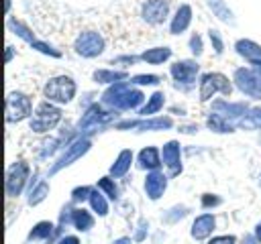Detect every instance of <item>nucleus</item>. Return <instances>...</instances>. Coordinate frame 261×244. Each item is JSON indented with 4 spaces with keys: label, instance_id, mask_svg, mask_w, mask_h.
<instances>
[{
    "label": "nucleus",
    "instance_id": "bb28decb",
    "mask_svg": "<svg viewBox=\"0 0 261 244\" xmlns=\"http://www.w3.org/2000/svg\"><path fill=\"white\" fill-rule=\"evenodd\" d=\"M6 28L14 35V37H18L20 41H24L27 45H31V43H35L37 41V35L33 33V28L24 22V20H20V18H16V16H6Z\"/></svg>",
    "mask_w": 261,
    "mask_h": 244
},
{
    "label": "nucleus",
    "instance_id": "f704fd0d",
    "mask_svg": "<svg viewBox=\"0 0 261 244\" xmlns=\"http://www.w3.org/2000/svg\"><path fill=\"white\" fill-rule=\"evenodd\" d=\"M29 47L35 49V51H39V53H43V55H47V57H53V59H59V57L63 55L55 45H51V43H47V41H43V39H37V41L31 43Z\"/></svg>",
    "mask_w": 261,
    "mask_h": 244
},
{
    "label": "nucleus",
    "instance_id": "3c124183",
    "mask_svg": "<svg viewBox=\"0 0 261 244\" xmlns=\"http://www.w3.org/2000/svg\"><path fill=\"white\" fill-rule=\"evenodd\" d=\"M259 185H261V175H259Z\"/></svg>",
    "mask_w": 261,
    "mask_h": 244
},
{
    "label": "nucleus",
    "instance_id": "a19ab883",
    "mask_svg": "<svg viewBox=\"0 0 261 244\" xmlns=\"http://www.w3.org/2000/svg\"><path fill=\"white\" fill-rule=\"evenodd\" d=\"M147 236H149V220L141 218L139 224H137V230H135V234H133V240H135V242H145Z\"/></svg>",
    "mask_w": 261,
    "mask_h": 244
},
{
    "label": "nucleus",
    "instance_id": "09e8293b",
    "mask_svg": "<svg viewBox=\"0 0 261 244\" xmlns=\"http://www.w3.org/2000/svg\"><path fill=\"white\" fill-rule=\"evenodd\" d=\"M253 234H255V238H257V240H259V244H261V222H257V224H255Z\"/></svg>",
    "mask_w": 261,
    "mask_h": 244
},
{
    "label": "nucleus",
    "instance_id": "393cba45",
    "mask_svg": "<svg viewBox=\"0 0 261 244\" xmlns=\"http://www.w3.org/2000/svg\"><path fill=\"white\" fill-rule=\"evenodd\" d=\"M139 57H141V63H147V65H163V63H167L173 57V49L167 47V45H157V47H149V49L141 51Z\"/></svg>",
    "mask_w": 261,
    "mask_h": 244
},
{
    "label": "nucleus",
    "instance_id": "79ce46f5",
    "mask_svg": "<svg viewBox=\"0 0 261 244\" xmlns=\"http://www.w3.org/2000/svg\"><path fill=\"white\" fill-rule=\"evenodd\" d=\"M206 244H239V238L234 234H216L206 240Z\"/></svg>",
    "mask_w": 261,
    "mask_h": 244
},
{
    "label": "nucleus",
    "instance_id": "de8ad7c7",
    "mask_svg": "<svg viewBox=\"0 0 261 244\" xmlns=\"http://www.w3.org/2000/svg\"><path fill=\"white\" fill-rule=\"evenodd\" d=\"M14 53H16V49H14V45H6V63H10L12 59H14Z\"/></svg>",
    "mask_w": 261,
    "mask_h": 244
},
{
    "label": "nucleus",
    "instance_id": "20e7f679",
    "mask_svg": "<svg viewBox=\"0 0 261 244\" xmlns=\"http://www.w3.org/2000/svg\"><path fill=\"white\" fill-rule=\"evenodd\" d=\"M77 96V81L71 75H53L43 85V98L57 106H67Z\"/></svg>",
    "mask_w": 261,
    "mask_h": 244
},
{
    "label": "nucleus",
    "instance_id": "72a5a7b5",
    "mask_svg": "<svg viewBox=\"0 0 261 244\" xmlns=\"http://www.w3.org/2000/svg\"><path fill=\"white\" fill-rule=\"evenodd\" d=\"M128 81L143 89V87H157L163 81V77L157 73H137V75H130Z\"/></svg>",
    "mask_w": 261,
    "mask_h": 244
},
{
    "label": "nucleus",
    "instance_id": "0eeeda50",
    "mask_svg": "<svg viewBox=\"0 0 261 244\" xmlns=\"http://www.w3.org/2000/svg\"><path fill=\"white\" fill-rule=\"evenodd\" d=\"M31 165L24 159H16L8 165L6 169V179H4V191L8 199H16L22 193H27L29 183H31Z\"/></svg>",
    "mask_w": 261,
    "mask_h": 244
},
{
    "label": "nucleus",
    "instance_id": "c85d7f7f",
    "mask_svg": "<svg viewBox=\"0 0 261 244\" xmlns=\"http://www.w3.org/2000/svg\"><path fill=\"white\" fill-rule=\"evenodd\" d=\"M55 232V222L51 220H41L33 224V228L27 234V242H49Z\"/></svg>",
    "mask_w": 261,
    "mask_h": 244
},
{
    "label": "nucleus",
    "instance_id": "9d476101",
    "mask_svg": "<svg viewBox=\"0 0 261 244\" xmlns=\"http://www.w3.org/2000/svg\"><path fill=\"white\" fill-rule=\"evenodd\" d=\"M35 108L33 98L27 92L12 89L6 94V122L8 124H20L24 120H31Z\"/></svg>",
    "mask_w": 261,
    "mask_h": 244
},
{
    "label": "nucleus",
    "instance_id": "c9c22d12",
    "mask_svg": "<svg viewBox=\"0 0 261 244\" xmlns=\"http://www.w3.org/2000/svg\"><path fill=\"white\" fill-rule=\"evenodd\" d=\"M92 189H94V185H77V187H73L71 193H69V201H73L75 205H82L84 201L90 199Z\"/></svg>",
    "mask_w": 261,
    "mask_h": 244
},
{
    "label": "nucleus",
    "instance_id": "39448f33",
    "mask_svg": "<svg viewBox=\"0 0 261 244\" xmlns=\"http://www.w3.org/2000/svg\"><path fill=\"white\" fill-rule=\"evenodd\" d=\"M92 144H94V142H92V136H86V134L75 136V138L59 152V157L49 165L47 177H55V175L61 173L63 169H67V167H71L73 163H77L82 157H86V155L90 152Z\"/></svg>",
    "mask_w": 261,
    "mask_h": 244
},
{
    "label": "nucleus",
    "instance_id": "a878e982",
    "mask_svg": "<svg viewBox=\"0 0 261 244\" xmlns=\"http://www.w3.org/2000/svg\"><path fill=\"white\" fill-rule=\"evenodd\" d=\"M234 53L243 57L247 63L261 61V45L255 43L253 39H237L234 41Z\"/></svg>",
    "mask_w": 261,
    "mask_h": 244
},
{
    "label": "nucleus",
    "instance_id": "a211bd4d",
    "mask_svg": "<svg viewBox=\"0 0 261 244\" xmlns=\"http://www.w3.org/2000/svg\"><path fill=\"white\" fill-rule=\"evenodd\" d=\"M137 167L145 173L149 171H159L163 167V159H161V146H155V144H147L143 146L139 152H137V159H135Z\"/></svg>",
    "mask_w": 261,
    "mask_h": 244
},
{
    "label": "nucleus",
    "instance_id": "8fccbe9b",
    "mask_svg": "<svg viewBox=\"0 0 261 244\" xmlns=\"http://www.w3.org/2000/svg\"><path fill=\"white\" fill-rule=\"evenodd\" d=\"M10 6H12V0H4V14L10 16Z\"/></svg>",
    "mask_w": 261,
    "mask_h": 244
},
{
    "label": "nucleus",
    "instance_id": "cd10ccee",
    "mask_svg": "<svg viewBox=\"0 0 261 244\" xmlns=\"http://www.w3.org/2000/svg\"><path fill=\"white\" fill-rule=\"evenodd\" d=\"M165 92H161V89H155L149 98H147V102L143 104V108L137 112V116L139 118H149V116H159V112L163 110V106H165Z\"/></svg>",
    "mask_w": 261,
    "mask_h": 244
},
{
    "label": "nucleus",
    "instance_id": "9b49d317",
    "mask_svg": "<svg viewBox=\"0 0 261 244\" xmlns=\"http://www.w3.org/2000/svg\"><path fill=\"white\" fill-rule=\"evenodd\" d=\"M175 126L171 116H149V118H120L114 130H135V132H161Z\"/></svg>",
    "mask_w": 261,
    "mask_h": 244
},
{
    "label": "nucleus",
    "instance_id": "412c9836",
    "mask_svg": "<svg viewBox=\"0 0 261 244\" xmlns=\"http://www.w3.org/2000/svg\"><path fill=\"white\" fill-rule=\"evenodd\" d=\"M49 193H51L49 181L43 179V177H39V175L35 173V175L31 177V183H29V189H27V203H29L31 207H37V205H41V203L49 197Z\"/></svg>",
    "mask_w": 261,
    "mask_h": 244
},
{
    "label": "nucleus",
    "instance_id": "c756f323",
    "mask_svg": "<svg viewBox=\"0 0 261 244\" xmlns=\"http://www.w3.org/2000/svg\"><path fill=\"white\" fill-rule=\"evenodd\" d=\"M206 6L210 8L212 16H216L220 22L230 24V26H234V24H237L234 12H232V10H230V6L226 4V0H206Z\"/></svg>",
    "mask_w": 261,
    "mask_h": 244
},
{
    "label": "nucleus",
    "instance_id": "473e14b6",
    "mask_svg": "<svg viewBox=\"0 0 261 244\" xmlns=\"http://www.w3.org/2000/svg\"><path fill=\"white\" fill-rule=\"evenodd\" d=\"M188 214H190V207L184 205V203H177V205H171L169 209H165L161 214V222L167 224V226H175L177 222H181L184 218H188Z\"/></svg>",
    "mask_w": 261,
    "mask_h": 244
},
{
    "label": "nucleus",
    "instance_id": "4468645a",
    "mask_svg": "<svg viewBox=\"0 0 261 244\" xmlns=\"http://www.w3.org/2000/svg\"><path fill=\"white\" fill-rule=\"evenodd\" d=\"M161 159H163V169L169 175V179L181 175L184 171V163H181V142L171 138L165 140L161 146Z\"/></svg>",
    "mask_w": 261,
    "mask_h": 244
},
{
    "label": "nucleus",
    "instance_id": "aec40b11",
    "mask_svg": "<svg viewBox=\"0 0 261 244\" xmlns=\"http://www.w3.org/2000/svg\"><path fill=\"white\" fill-rule=\"evenodd\" d=\"M130 79V73L126 69H116V67H98L92 71V81L96 85H114L118 81H128Z\"/></svg>",
    "mask_w": 261,
    "mask_h": 244
},
{
    "label": "nucleus",
    "instance_id": "f3484780",
    "mask_svg": "<svg viewBox=\"0 0 261 244\" xmlns=\"http://www.w3.org/2000/svg\"><path fill=\"white\" fill-rule=\"evenodd\" d=\"M212 110L222 114L224 118H228V120H232L237 124L243 116H247V112L251 110V104L245 102V100L234 102V100H228V98H218V100L212 102Z\"/></svg>",
    "mask_w": 261,
    "mask_h": 244
},
{
    "label": "nucleus",
    "instance_id": "a18cd8bd",
    "mask_svg": "<svg viewBox=\"0 0 261 244\" xmlns=\"http://www.w3.org/2000/svg\"><path fill=\"white\" fill-rule=\"evenodd\" d=\"M110 244H135V240H133V236H118Z\"/></svg>",
    "mask_w": 261,
    "mask_h": 244
},
{
    "label": "nucleus",
    "instance_id": "e433bc0d",
    "mask_svg": "<svg viewBox=\"0 0 261 244\" xmlns=\"http://www.w3.org/2000/svg\"><path fill=\"white\" fill-rule=\"evenodd\" d=\"M222 201H224V199H222L218 193H202V195H200V207L206 209V211L220 207Z\"/></svg>",
    "mask_w": 261,
    "mask_h": 244
},
{
    "label": "nucleus",
    "instance_id": "58836bf2",
    "mask_svg": "<svg viewBox=\"0 0 261 244\" xmlns=\"http://www.w3.org/2000/svg\"><path fill=\"white\" fill-rule=\"evenodd\" d=\"M139 61H141L139 55H118V57H114L110 61V65L116 67V69H126L128 71V67L135 65V63H139Z\"/></svg>",
    "mask_w": 261,
    "mask_h": 244
},
{
    "label": "nucleus",
    "instance_id": "dca6fc26",
    "mask_svg": "<svg viewBox=\"0 0 261 244\" xmlns=\"http://www.w3.org/2000/svg\"><path fill=\"white\" fill-rule=\"evenodd\" d=\"M167 185H169V175L165 171H149L145 173V179H143V189H145V195L147 199L151 201H159L163 197V193L167 191Z\"/></svg>",
    "mask_w": 261,
    "mask_h": 244
},
{
    "label": "nucleus",
    "instance_id": "b1692460",
    "mask_svg": "<svg viewBox=\"0 0 261 244\" xmlns=\"http://www.w3.org/2000/svg\"><path fill=\"white\" fill-rule=\"evenodd\" d=\"M204 126H206L210 132H214V134H232L234 130H239L232 120L224 118L222 114H218V112H214V110H210V112L206 114Z\"/></svg>",
    "mask_w": 261,
    "mask_h": 244
},
{
    "label": "nucleus",
    "instance_id": "ea45409f",
    "mask_svg": "<svg viewBox=\"0 0 261 244\" xmlns=\"http://www.w3.org/2000/svg\"><path fill=\"white\" fill-rule=\"evenodd\" d=\"M208 41H210V45H212V49H214L216 55H222L224 53V39H222V35H220L218 28H208Z\"/></svg>",
    "mask_w": 261,
    "mask_h": 244
},
{
    "label": "nucleus",
    "instance_id": "7c9ffc66",
    "mask_svg": "<svg viewBox=\"0 0 261 244\" xmlns=\"http://www.w3.org/2000/svg\"><path fill=\"white\" fill-rule=\"evenodd\" d=\"M88 205H90V209L94 211V216H98V218H106L108 214H110V199L94 185V189H92V195H90V199H88Z\"/></svg>",
    "mask_w": 261,
    "mask_h": 244
},
{
    "label": "nucleus",
    "instance_id": "6e6552de",
    "mask_svg": "<svg viewBox=\"0 0 261 244\" xmlns=\"http://www.w3.org/2000/svg\"><path fill=\"white\" fill-rule=\"evenodd\" d=\"M169 75L173 79V87L179 92H190L196 87V81H200V63L192 59H177L169 65Z\"/></svg>",
    "mask_w": 261,
    "mask_h": 244
},
{
    "label": "nucleus",
    "instance_id": "4c0bfd02",
    "mask_svg": "<svg viewBox=\"0 0 261 244\" xmlns=\"http://www.w3.org/2000/svg\"><path fill=\"white\" fill-rule=\"evenodd\" d=\"M188 49H190V53H192L194 59L202 57V53H204V39H202L200 33H192V37L188 41Z\"/></svg>",
    "mask_w": 261,
    "mask_h": 244
},
{
    "label": "nucleus",
    "instance_id": "6ab92c4d",
    "mask_svg": "<svg viewBox=\"0 0 261 244\" xmlns=\"http://www.w3.org/2000/svg\"><path fill=\"white\" fill-rule=\"evenodd\" d=\"M192 20H194V10H192V6L190 4H179L177 8H175V12L171 14V18H169V35H184L188 28H190V24H192Z\"/></svg>",
    "mask_w": 261,
    "mask_h": 244
},
{
    "label": "nucleus",
    "instance_id": "1a4fd4ad",
    "mask_svg": "<svg viewBox=\"0 0 261 244\" xmlns=\"http://www.w3.org/2000/svg\"><path fill=\"white\" fill-rule=\"evenodd\" d=\"M104 51H106V39L96 28H86L77 33V37L73 39V53L82 59H96L104 55Z\"/></svg>",
    "mask_w": 261,
    "mask_h": 244
},
{
    "label": "nucleus",
    "instance_id": "49530a36",
    "mask_svg": "<svg viewBox=\"0 0 261 244\" xmlns=\"http://www.w3.org/2000/svg\"><path fill=\"white\" fill-rule=\"evenodd\" d=\"M241 244H259V240L255 238V234H245L241 238Z\"/></svg>",
    "mask_w": 261,
    "mask_h": 244
},
{
    "label": "nucleus",
    "instance_id": "2f4dec72",
    "mask_svg": "<svg viewBox=\"0 0 261 244\" xmlns=\"http://www.w3.org/2000/svg\"><path fill=\"white\" fill-rule=\"evenodd\" d=\"M96 187H98L110 201H118V199H120V187H118V183H116L114 177H110V175L100 177V179L96 181Z\"/></svg>",
    "mask_w": 261,
    "mask_h": 244
},
{
    "label": "nucleus",
    "instance_id": "2eb2a0df",
    "mask_svg": "<svg viewBox=\"0 0 261 244\" xmlns=\"http://www.w3.org/2000/svg\"><path fill=\"white\" fill-rule=\"evenodd\" d=\"M216 230V216L212 211L198 214L190 224V238L196 242H206L214 236Z\"/></svg>",
    "mask_w": 261,
    "mask_h": 244
},
{
    "label": "nucleus",
    "instance_id": "4be33fe9",
    "mask_svg": "<svg viewBox=\"0 0 261 244\" xmlns=\"http://www.w3.org/2000/svg\"><path fill=\"white\" fill-rule=\"evenodd\" d=\"M135 159H137V157H135V152H133L130 148H122V150L114 157V161H112V165H110V169H108V175L114 177V179L126 177V175L130 173V167H133Z\"/></svg>",
    "mask_w": 261,
    "mask_h": 244
},
{
    "label": "nucleus",
    "instance_id": "ddd939ff",
    "mask_svg": "<svg viewBox=\"0 0 261 244\" xmlns=\"http://www.w3.org/2000/svg\"><path fill=\"white\" fill-rule=\"evenodd\" d=\"M171 2L169 0H145L139 8V16L149 26H161L167 18H171Z\"/></svg>",
    "mask_w": 261,
    "mask_h": 244
},
{
    "label": "nucleus",
    "instance_id": "c03bdc74",
    "mask_svg": "<svg viewBox=\"0 0 261 244\" xmlns=\"http://www.w3.org/2000/svg\"><path fill=\"white\" fill-rule=\"evenodd\" d=\"M55 244H82V240L77 234H63Z\"/></svg>",
    "mask_w": 261,
    "mask_h": 244
},
{
    "label": "nucleus",
    "instance_id": "423d86ee",
    "mask_svg": "<svg viewBox=\"0 0 261 244\" xmlns=\"http://www.w3.org/2000/svg\"><path fill=\"white\" fill-rule=\"evenodd\" d=\"M61 120H63L61 106L43 100V102H39L35 106V112H33V116L29 120V128L35 134H49L51 130H55L61 124Z\"/></svg>",
    "mask_w": 261,
    "mask_h": 244
},
{
    "label": "nucleus",
    "instance_id": "f03ea898",
    "mask_svg": "<svg viewBox=\"0 0 261 244\" xmlns=\"http://www.w3.org/2000/svg\"><path fill=\"white\" fill-rule=\"evenodd\" d=\"M120 112L106 108L102 102H92L84 108L80 120L75 122V132L77 134H86V136H94L96 132H102L104 128L114 126L120 118Z\"/></svg>",
    "mask_w": 261,
    "mask_h": 244
},
{
    "label": "nucleus",
    "instance_id": "f8f14e48",
    "mask_svg": "<svg viewBox=\"0 0 261 244\" xmlns=\"http://www.w3.org/2000/svg\"><path fill=\"white\" fill-rule=\"evenodd\" d=\"M230 79L234 83V89H239L243 96H247L249 100L261 102V73L255 67L251 65L234 67Z\"/></svg>",
    "mask_w": 261,
    "mask_h": 244
},
{
    "label": "nucleus",
    "instance_id": "5701e85b",
    "mask_svg": "<svg viewBox=\"0 0 261 244\" xmlns=\"http://www.w3.org/2000/svg\"><path fill=\"white\" fill-rule=\"evenodd\" d=\"M96 224V216L92 209L84 207V205H75L71 211V228L77 234H88Z\"/></svg>",
    "mask_w": 261,
    "mask_h": 244
},
{
    "label": "nucleus",
    "instance_id": "37998d69",
    "mask_svg": "<svg viewBox=\"0 0 261 244\" xmlns=\"http://www.w3.org/2000/svg\"><path fill=\"white\" fill-rule=\"evenodd\" d=\"M200 130V126L196 122H188V124H179L177 126V132L179 134H196Z\"/></svg>",
    "mask_w": 261,
    "mask_h": 244
},
{
    "label": "nucleus",
    "instance_id": "7ed1b4c3",
    "mask_svg": "<svg viewBox=\"0 0 261 244\" xmlns=\"http://www.w3.org/2000/svg\"><path fill=\"white\" fill-rule=\"evenodd\" d=\"M234 89L232 79H228V75L220 73V71H206L200 75L198 81V100L200 104L206 102H214V96H222V98H230Z\"/></svg>",
    "mask_w": 261,
    "mask_h": 244
},
{
    "label": "nucleus",
    "instance_id": "f257e3e1",
    "mask_svg": "<svg viewBox=\"0 0 261 244\" xmlns=\"http://www.w3.org/2000/svg\"><path fill=\"white\" fill-rule=\"evenodd\" d=\"M100 102L116 112H139L147 102V96L141 87L133 85L130 81H118L102 92Z\"/></svg>",
    "mask_w": 261,
    "mask_h": 244
}]
</instances>
